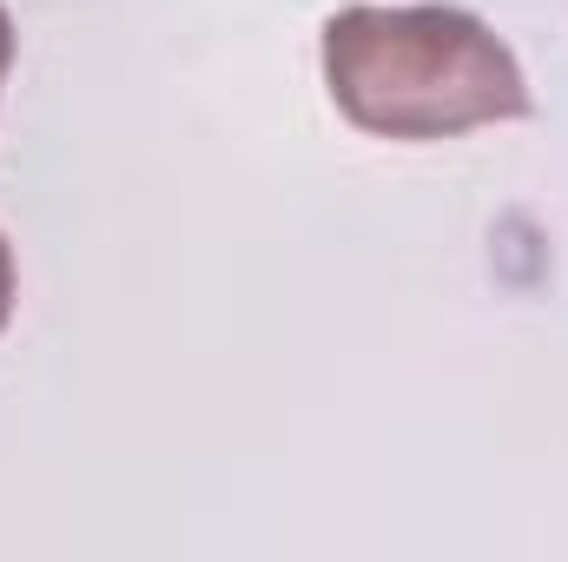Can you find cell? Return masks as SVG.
Segmentation results:
<instances>
[{
  "label": "cell",
  "instance_id": "2",
  "mask_svg": "<svg viewBox=\"0 0 568 562\" xmlns=\"http://www.w3.org/2000/svg\"><path fill=\"white\" fill-rule=\"evenodd\" d=\"M7 318H13V252L0 239V331H7Z\"/></svg>",
  "mask_w": 568,
  "mask_h": 562
},
{
  "label": "cell",
  "instance_id": "3",
  "mask_svg": "<svg viewBox=\"0 0 568 562\" xmlns=\"http://www.w3.org/2000/svg\"><path fill=\"white\" fill-rule=\"evenodd\" d=\"M7 67H13V20H7V7H0V80H7Z\"/></svg>",
  "mask_w": 568,
  "mask_h": 562
},
{
  "label": "cell",
  "instance_id": "1",
  "mask_svg": "<svg viewBox=\"0 0 568 562\" xmlns=\"http://www.w3.org/2000/svg\"><path fill=\"white\" fill-rule=\"evenodd\" d=\"M324 87L357 133L449 140L529 120L516 53L463 7H344L324 20Z\"/></svg>",
  "mask_w": 568,
  "mask_h": 562
}]
</instances>
